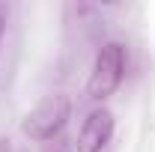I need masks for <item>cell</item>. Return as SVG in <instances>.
I'll list each match as a JSON object with an SVG mask.
<instances>
[{
  "mask_svg": "<svg viewBox=\"0 0 155 152\" xmlns=\"http://www.w3.org/2000/svg\"><path fill=\"white\" fill-rule=\"evenodd\" d=\"M114 131H116V119L107 107L90 111L78 131V152H107Z\"/></svg>",
  "mask_w": 155,
  "mask_h": 152,
  "instance_id": "cell-3",
  "label": "cell"
},
{
  "mask_svg": "<svg viewBox=\"0 0 155 152\" xmlns=\"http://www.w3.org/2000/svg\"><path fill=\"white\" fill-rule=\"evenodd\" d=\"M0 152H9V140H3V137H0Z\"/></svg>",
  "mask_w": 155,
  "mask_h": 152,
  "instance_id": "cell-6",
  "label": "cell"
},
{
  "mask_svg": "<svg viewBox=\"0 0 155 152\" xmlns=\"http://www.w3.org/2000/svg\"><path fill=\"white\" fill-rule=\"evenodd\" d=\"M72 114V98L69 95H48V98H42L36 107L30 111V114L24 116V122H21V131L27 134L30 140H51V137H57L63 131V125H66V119Z\"/></svg>",
  "mask_w": 155,
  "mask_h": 152,
  "instance_id": "cell-1",
  "label": "cell"
},
{
  "mask_svg": "<svg viewBox=\"0 0 155 152\" xmlns=\"http://www.w3.org/2000/svg\"><path fill=\"white\" fill-rule=\"evenodd\" d=\"M3 24H6V6H0V39H3Z\"/></svg>",
  "mask_w": 155,
  "mask_h": 152,
  "instance_id": "cell-5",
  "label": "cell"
},
{
  "mask_svg": "<svg viewBox=\"0 0 155 152\" xmlns=\"http://www.w3.org/2000/svg\"><path fill=\"white\" fill-rule=\"evenodd\" d=\"M125 78V48L119 42H104L96 54V63H93V75H90V84H87V93L90 98H107V95L116 93V87L122 84Z\"/></svg>",
  "mask_w": 155,
  "mask_h": 152,
  "instance_id": "cell-2",
  "label": "cell"
},
{
  "mask_svg": "<svg viewBox=\"0 0 155 152\" xmlns=\"http://www.w3.org/2000/svg\"><path fill=\"white\" fill-rule=\"evenodd\" d=\"M42 152H72V143L63 134H57V137H51V140L42 143Z\"/></svg>",
  "mask_w": 155,
  "mask_h": 152,
  "instance_id": "cell-4",
  "label": "cell"
}]
</instances>
